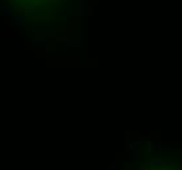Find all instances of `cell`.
Instances as JSON below:
<instances>
[{"mask_svg": "<svg viewBox=\"0 0 182 170\" xmlns=\"http://www.w3.org/2000/svg\"><path fill=\"white\" fill-rule=\"evenodd\" d=\"M110 170H115V165L111 164V165H110Z\"/></svg>", "mask_w": 182, "mask_h": 170, "instance_id": "obj_2", "label": "cell"}, {"mask_svg": "<svg viewBox=\"0 0 182 170\" xmlns=\"http://www.w3.org/2000/svg\"><path fill=\"white\" fill-rule=\"evenodd\" d=\"M169 161H161V160H152V165H160V166H167Z\"/></svg>", "mask_w": 182, "mask_h": 170, "instance_id": "obj_1", "label": "cell"}]
</instances>
